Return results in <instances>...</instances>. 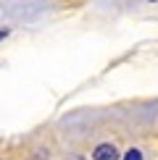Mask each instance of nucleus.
<instances>
[{
  "mask_svg": "<svg viewBox=\"0 0 158 160\" xmlns=\"http://www.w3.org/2000/svg\"><path fill=\"white\" fill-rule=\"evenodd\" d=\"M92 158L95 160H118V150L113 144H97L95 152H92Z\"/></svg>",
  "mask_w": 158,
  "mask_h": 160,
  "instance_id": "obj_1",
  "label": "nucleus"
},
{
  "mask_svg": "<svg viewBox=\"0 0 158 160\" xmlns=\"http://www.w3.org/2000/svg\"><path fill=\"white\" fill-rule=\"evenodd\" d=\"M124 160H142V155H140V150H129L124 155Z\"/></svg>",
  "mask_w": 158,
  "mask_h": 160,
  "instance_id": "obj_2",
  "label": "nucleus"
},
{
  "mask_svg": "<svg viewBox=\"0 0 158 160\" xmlns=\"http://www.w3.org/2000/svg\"><path fill=\"white\" fill-rule=\"evenodd\" d=\"M8 37V29H0V39H5Z\"/></svg>",
  "mask_w": 158,
  "mask_h": 160,
  "instance_id": "obj_3",
  "label": "nucleus"
}]
</instances>
